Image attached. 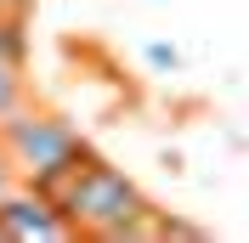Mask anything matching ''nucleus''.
I'll use <instances>...</instances> for the list:
<instances>
[{"label": "nucleus", "instance_id": "f257e3e1", "mask_svg": "<svg viewBox=\"0 0 249 243\" xmlns=\"http://www.w3.org/2000/svg\"><path fill=\"white\" fill-rule=\"evenodd\" d=\"M51 204L74 226V238L85 232V238H102V243H124V238H153L159 232V209L142 198V187L130 175H119L113 164H102L96 153L79 158V170L51 192Z\"/></svg>", "mask_w": 249, "mask_h": 243}, {"label": "nucleus", "instance_id": "f03ea898", "mask_svg": "<svg viewBox=\"0 0 249 243\" xmlns=\"http://www.w3.org/2000/svg\"><path fill=\"white\" fill-rule=\"evenodd\" d=\"M0 153L12 158V170L23 175V181L34 187V192H57L68 175L79 170V158H85V141H79V130L68 119H51V113H23L17 107L12 119L0 124Z\"/></svg>", "mask_w": 249, "mask_h": 243}, {"label": "nucleus", "instance_id": "7ed1b4c3", "mask_svg": "<svg viewBox=\"0 0 249 243\" xmlns=\"http://www.w3.org/2000/svg\"><path fill=\"white\" fill-rule=\"evenodd\" d=\"M0 238L6 243H57V238H74V226L62 221V209L46 192L29 187V198H0Z\"/></svg>", "mask_w": 249, "mask_h": 243}, {"label": "nucleus", "instance_id": "20e7f679", "mask_svg": "<svg viewBox=\"0 0 249 243\" xmlns=\"http://www.w3.org/2000/svg\"><path fill=\"white\" fill-rule=\"evenodd\" d=\"M29 57V34H23V12L0 6V62H23Z\"/></svg>", "mask_w": 249, "mask_h": 243}, {"label": "nucleus", "instance_id": "39448f33", "mask_svg": "<svg viewBox=\"0 0 249 243\" xmlns=\"http://www.w3.org/2000/svg\"><path fill=\"white\" fill-rule=\"evenodd\" d=\"M23 107V62H0V124Z\"/></svg>", "mask_w": 249, "mask_h": 243}, {"label": "nucleus", "instance_id": "423d86ee", "mask_svg": "<svg viewBox=\"0 0 249 243\" xmlns=\"http://www.w3.org/2000/svg\"><path fill=\"white\" fill-rule=\"evenodd\" d=\"M153 238H204V226H193V221H170V215H159V232Z\"/></svg>", "mask_w": 249, "mask_h": 243}, {"label": "nucleus", "instance_id": "0eeeda50", "mask_svg": "<svg viewBox=\"0 0 249 243\" xmlns=\"http://www.w3.org/2000/svg\"><path fill=\"white\" fill-rule=\"evenodd\" d=\"M147 62H153V68H181V51L159 40V46H147Z\"/></svg>", "mask_w": 249, "mask_h": 243}, {"label": "nucleus", "instance_id": "6e6552de", "mask_svg": "<svg viewBox=\"0 0 249 243\" xmlns=\"http://www.w3.org/2000/svg\"><path fill=\"white\" fill-rule=\"evenodd\" d=\"M12 192V158H6V153H0V198Z\"/></svg>", "mask_w": 249, "mask_h": 243}, {"label": "nucleus", "instance_id": "1a4fd4ad", "mask_svg": "<svg viewBox=\"0 0 249 243\" xmlns=\"http://www.w3.org/2000/svg\"><path fill=\"white\" fill-rule=\"evenodd\" d=\"M0 6H6V12H29L34 0H0Z\"/></svg>", "mask_w": 249, "mask_h": 243}]
</instances>
